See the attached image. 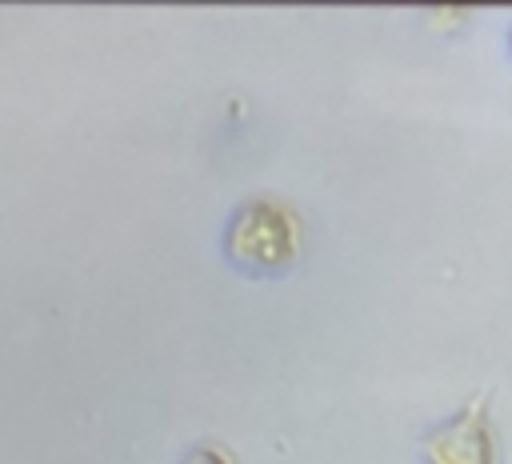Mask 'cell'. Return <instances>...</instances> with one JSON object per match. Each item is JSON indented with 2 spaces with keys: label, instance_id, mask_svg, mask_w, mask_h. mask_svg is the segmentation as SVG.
<instances>
[{
  "label": "cell",
  "instance_id": "obj_1",
  "mask_svg": "<svg viewBox=\"0 0 512 464\" xmlns=\"http://www.w3.org/2000/svg\"><path fill=\"white\" fill-rule=\"evenodd\" d=\"M232 256L248 268L272 272L296 256V220L280 204H244L232 224Z\"/></svg>",
  "mask_w": 512,
  "mask_h": 464
},
{
  "label": "cell",
  "instance_id": "obj_2",
  "mask_svg": "<svg viewBox=\"0 0 512 464\" xmlns=\"http://www.w3.org/2000/svg\"><path fill=\"white\" fill-rule=\"evenodd\" d=\"M424 452H428V464H496V440H492L484 396H476L448 424L432 428L424 440Z\"/></svg>",
  "mask_w": 512,
  "mask_h": 464
}]
</instances>
